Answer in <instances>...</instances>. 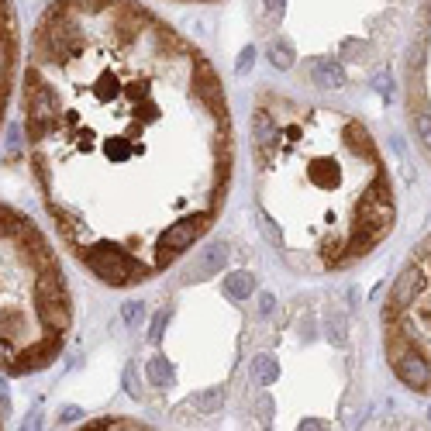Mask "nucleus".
<instances>
[{
    "label": "nucleus",
    "instance_id": "f257e3e1",
    "mask_svg": "<svg viewBox=\"0 0 431 431\" xmlns=\"http://www.w3.org/2000/svg\"><path fill=\"white\" fill-rule=\"evenodd\" d=\"M21 110L42 204L108 287L169 270L224 207L221 80L138 0H52L31 31Z\"/></svg>",
    "mask_w": 431,
    "mask_h": 431
},
{
    "label": "nucleus",
    "instance_id": "f03ea898",
    "mask_svg": "<svg viewBox=\"0 0 431 431\" xmlns=\"http://www.w3.org/2000/svg\"><path fill=\"white\" fill-rule=\"evenodd\" d=\"M252 152L263 228L290 266L342 270L390 235V176L352 114L263 93Z\"/></svg>",
    "mask_w": 431,
    "mask_h": 431
},
{
    "label": "nucleus",
    "instance_id": "7ed1b4c3",
    "mask_svg": "<svg viewBox=\"0 0 431 431\" xmlns=\"http://www.w3.org/2000/svg\"><path fill=\"white\" fill-rule=\"evenodd\" d=\"M69 328L73 300L49 239L18 207L0 204V431L14 379L49 369Z\"/></svg>",
    "mask_w": 431,
    "mask_h": 431
},
{
    "label": "nucleus",
    "instance_id": "20e7f679",
    "mask_svg": "<svg viewBox=\"0 0 431 431\" xmlns=\"http://www.w3.org/2000/svg\"><path fill=\"white\" fill-rule=\"evenodd\" d=\"M383 324L386 352H414L431 366V239L401 272Z\"/></svg>",
    "mask_w": 431,
    "mask_h": 431
},
{
    "label": "nucleus",
    "instance_id": "39448f33",
    "mask_svg": "<svg viewBox=\"0 0 431 431\" xmlns=\"http://www.w3.org/2000/svg\"><path fill=\"white\" fill-rule=\"evenodd\" d=\"M21 73V21L14 0H0V125Z\"/></svg>",
    "mask_w": 431,
    "mask_h": 431
},
{
    "label": "nucleus",
    "instance_id": "423d86ee",
    "mask_svg": "<svg viewBox=\"0 0 431 431\" xmlns=\"http://www.w3.org/2000/svg\"><path fill=\"white\" fill-rule=\"evenodd\" d=\"M221 404H224V397H221V390H207L204 397H197V401H190L183 410H197L200 418H211V414H217L221 410Z\"/></svg>",
    "mask_w": 431,
    "mask_h": 431
},
{
    "label": "nucleus",
    "instance_id": "0eeeda50",
    "mask_svg": "<svg viewBox=\"0 0 431 431\" xmlns=\"http://www.w3.org/2000/svg\"><path fill=\"white\" fill-rule=\"evenodd\" d=\"M252 287H255V280H252L248 272H231V276L224 280V290H228L231 297H239V300L252 294Z\"/></svg>",
    "mask_w": 431,
    "mask_h": 431
},
{
    "label": "nucleus",
    "instance_id": "6e6552de",
    "mask_svg": "<svg viewBox=\"0 0 431 431\" xmlns=\"http://www.w3.org/2000/svg\"><path fill=\"white\" fill-rule=\"evenodd\" d=\"M414 128H418V135H421V142L431 149V114H425V110H418L414 114Z\"/></svg>",
    "mask_w": 431,
    "mask_h": 431
},
{
    "label": "nucleus",
    "instance_id": "1a4fd4ad",
    "mask_svg": "<svg viewBox=\"0 0 431 431\" xmlns=\"http://www.w3.org/2000/svg\"><path fill=\"white\" fill-rule=\"evenodd\" d=\"M86 431H145V428L128 425V421H97V425H90Z\"/></svg>",
    "mask_w": 431,
    "mask_h": 431
}]
</instances>
